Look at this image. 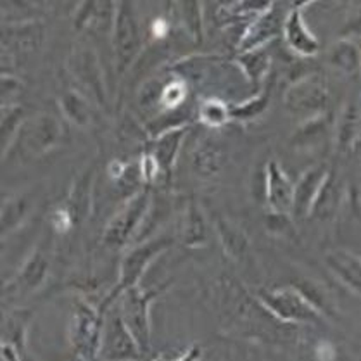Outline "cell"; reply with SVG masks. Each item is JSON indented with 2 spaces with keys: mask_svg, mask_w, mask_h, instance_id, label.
<instances>
[{
  "mask_svg": "<svg viewBox=\"0 0 361 361\" xmlns=\"http://www.w3.org/2000/svg\"><path fill=\"white\" fill-rule=\"evenodd\" d=\"M171 245V239L166 235H157L137 242L133 247H130L125 252L120 263V275H118L116 286L113 287L111 294L104 299L102 305L99 306L104 313L109 308L113 302H116L126 290L133 289V287L140 286V280L147 274L151 264L166 251Z\"/></svg>",
  "mask_w": 361,
  "mask_h": 361,
  "instance_id": "1",
  "label": "cell"
},
{
  "mask_svg": "<svg viewBox=\"0 0 361 361\" xmlns=\"http://www.w3.org/2000/svg\"><path fill=\"white\" fill-rule=\"evenodd\" d=\"M256 299L261 308L283 324H317L325 318L308 295L293 286L259 289Z\"/></svg>",
  "mask_w": 361,
  "mask_h": 361,
  "instance_id": "2",
  "label": "cell"
},
{
  "mask_svg": "<svg viewBox=\"0 0 361 361\" xmlns=\"http://www.w3.org/2000/svg\"><path fill=\"white\" fill-rule=\"evenodd\" d=\"M152 204H154V199L149 187L133 192L128 201L107 221L102 232L104 244L107 247L120 249L128 245L135 237H140L142 226L147 221Z\"/></svg>",
  "mask_w": 361,
  "mask_h": 361,
  "instance_id": "3",
  "label": "cell"
},
{
  "mask_svg": "<svg viewBox=\"0 0 361 361\" xmlns=\"http://www.w3.org/2000/svg\"><path fill=\"white\" fill-rule=\"evenodd\" d=\"M170 289V283H161L156 287L137 286L126 290L118 301H120L121 318L125 320L126 327L133 334L135 341L140 345L142 353L149 355L152 345V325H151V305L159 295H163Z\"/></svg>",
  "mask_w": 361,
  "mask_h": 361,
  "instance_id": "4",
  "label": "cell"
},
{
  "mask_svg": "<svg viewBox=\"0 0 361 361\" xmlns=\"http://www.w3.org/2000/svg\"><path fill=\"white\" fill-rule=\"evenodd\" d=\"M69 73L82 88V94L90 102L107 109L109 92H107L106 73H104L101 56L95 47L88 44H78L69 54Z\"/></svg>",
  "mask_w": 361,
  "mask_h": 361,
  "instance_id": "5",
  "label": "cell"
},
{
  "mask_svg": "<svg viewBox=\"0 0 361 361\" xmlns=\"http://www.w3.org/2000/svg\"><path fill=\"white\" fill-rule=\"evenodd\" d=\"M104 317L101 308H95L87 299L75 302L71 322V348L80 361H94L99 358L102 344Z\"/></svg>",
  "mask_w": 361,
  "mask_h": 361,
  "instance_id": "6",
  "label": "cell"
},
{
  "mask_svg": "<svg viewBox=\"0 0 361 361\" xmlns=\"http://www.w3.org/2000/svg\"><path fill=\"white\" fill-rule=\"evenodd\" d=\"M283 104L290 113L306 120L327 114L330 104V92L324 76L305 75L287 87L283 94Z\"/></svg>",
  "mask_w": 361,
  "mask_h": 361,
  "instance_id": "7",
  "label": "cell"
},
{
  "mask_svg": "<svg viewBox=\"0 0 361 361\" xmlns=\"http://www.w3.org/2000/svg\"><path fill=\"white\" fill-rule=\"evenodd\" d=\"M142 47L140 23L135 7L130 2H118L113 23V49L118 71L125 73L137 59Z\"/></svg>",
  "mask_w": 361,
  "mask_h": 361,
  "instance_id": "8",
  "label": "cell"
},
{
  "mask_svg": "<svg viewBox=\"0 0 361 361\" xmlns=\"http://www.w3.org/2000/svg\"><path fill=\"white\" fill-rule=\"evenodd\" d=\"M142 356H144V353H142L133 334L126 327L120 311L111 314L104 322L99 358H102L104 361H140Z\"/></svg>",
  "mask_w": 361,
  "mask_h": 361,
  "instance_id": "9",
  "label": "cell"
},
{
  "mask_svg": "<svg viewBox=\"0 0 361 361\" xmlns=\"http://www.w3.org/2000/svg\"><path fill=\"white\" fill-rule=\"evenodd\" d=\"M63 123L54 114L38 113L30 120H26L25 126L19 132L18 140H21V145L30 154L42 156L56 149L63 140Z\"/></svg>",
  "mask_w": 361,
  "mask_h": 361,
  "instance_id": "10",
  "label": "cell"
},
{
  "mask_svg": "<svg viewBox=\"0 0 361 361\" xmlns=\"http://www.w3.org/2000/svg\"><path fill=\"white\" fill-rule=\"evenodd\" d=\"M49 271H51V258L45 249L35 247L23 261L14 279L4 283V299L26 298L33 294L44 286Z\"/></svg>",
  "mask_w": 361,
  "mask_h": 361,
  "instance_id": "11",
  "label": "cell"
},
{
  "mask_svg": "<svg viewBox=\"0 0 361 361\" xmlns=\"http://www.w3.org/2000/svg\"><path fill=\"white\" fill-rule=\"evenodd\" d=\"M45 25L37 19L19 21L4 26L2 52L4 57H28L44 45Z\"/></svg>",
  "mask_w": 361,
  "mask_h": 361,
  "instance_id": "12",
  "label": "cell"
},
{
  "mask_svg": "<svg viewBox=\"0 0 361 361\" xmlns=\"http://www.w3.org/2000/svg\"><path fill=\"white\" fill-rule=\"evenodd\" d=\"M286 16L287 13H283L282 6H276L275 2H270V6L252 19L251 25L247 26L237 51L249 52L264 49V45L270 44L274 38L279 37V33H282Z\"/></svg>",
  "mask_w": 361,
  "mask_h": 361,
  "instance_id": "13",
  "label": "cell"
},
{
  "mask_svg": "<svg viewBox=\"0 0 361 361\" xmlns=\"http://www.w3.org/2000/svg\"><path fill=\"white\" fill-rule=\"evenodd\" d=\"M264 201L275 214L293 216L294 182L280 163L271 159L264 168Z\"/></svg>",
  "mask_w": 361,
  "mask_h": 361,
  "instance_id": "14",
  "label": "cell"
},
{
  "mask_svg": "<svg viewBox=\"0 0 361 361\" xmlns=\"http://www.w3.org/2000/svg\"><path fill=\"white\" fill-rule=\"evenodd\" d=\"M305 6V2H299L290 7L286 16V23H283L282 35L287 47L294 54L301 57H313L320 51V40L306 25L305 16H302Z\"/></svg>",
  "mask_w": 361,
  "mask_h": 361,
  "instance_id": "15",
  "label": "cell"
},
{
  "mask_svg": "<svg viewBox=\"0 0 361 361\" xmlns=\"http://www.w3.org/2000/svg\"><path fill=\"white\" fill-rule=\"evenodd\" d=\"M330 168L327 164H318V166L310 168L299 176L298 182L294 183V206L293 216L295 218H310L311 209H313L314 201L318 197L322 185L327 180Z\"/></svg>",
  "mask_w": 361,
  "mask_h": 361,
  "instance_id": "16",
  "label": "cell"
},
{
  "mask_svg": "<svg viewBox=\"0 0 361 361\" xmlns=\"http://www.w3.org/2000/svg\"><path fill=\"white\" fill-rule=\"evenodd\" d=\"M324 263L337 282L361 298V258L358 255L345 249H334L325 252Z\"/></svg>",
  "mask_w": 361,
  "mask_h": 361,
  "instance_id": "17",
  "label": "cell"
},
{
  "mask_svg": "<svg viewBox=\"0 0 361 361\" xmlns=\"http://www.w3.org/2000/svg\"><path fill=\"white\" fill-rule=\"evenodd\" d=\"M94 183H95V166L88 164L80 171V175L73 180L69 189L68 199L63 202L71 213L75 225L87 220L92 211V199H94Z\"/></svg>",
  "mask_w": 361,
  "mask_h": 361,
  "instance_id": "18",
  "label": "cell"
},
{
  "mask_svg": "<svg viewBox=\"0 0 361 361\" xmlns=\"http://www.w3.org/2000/svg\"><path fill=\"white\" fill-rule=\"evenodd\" d=\"M187 133H189V126L180 125L152 138V147L149 152L156 157L163 175H171L176 159H178L180 149H182L183 138H185Z\"/></svg>",
  "mask_w": 361,
  "mask_h": 361,
  "instance_id": "19",
  "label": "cell"
},
{
  "mask_svg": "<svg viewBox=\"0 0 361 361\" xmlns=\"http://www.w3.org/2000/svg\"><path fill=\"white\" fill-rule=\"evenodd\" d=\"M35 206V195L32 192L9 195L4 199L0 221H2V239H9L14 232H18L32 214Z\"/></svg>",
  "mask_w": 361,
  "mask_h": 361,
  "instance_id": "20",
  "label": "cell"
},
{
  "mask_svg": "<svg viewBox=\"0 0 361 361\" xmlns=\"http://www.w3.org/2000/svg\"><path fill=\"white\" fill-rule=\"evenodd\" d=\"M343 201V183H341L339 175L330 170L327 180L322 185L318 197L314 201L313 209H311L310 218L317 221H330L336 218L337 211Z\"/></svg>",
  "mask_w": 361,
  "mask_h": 361,
  "instance_id": "21",
  "label": "cell"
},
{
  "mask_svg": "<svg viewBox=\"0 0 361 361\" xmlns=\"http://www.w3.org/2000/svg\"><path fill=\"white\" fill-rule=\"evenodd\" d=\"M361 133V109L355 102L345 104L334 130V140L339 152H349L358 144Z\"/></svg>",
  "mask_w": 361,
  "mask_h": 361,
  "instance_id": "22",
  "label": "cell"
},
{
  "mask_svg": "<svg viewBox=\"0 0 361 361\" xmlns=\"http://www.w3.org/2000/svg\"><path fill=\"white\" fill-rule=\"evenodd\" d=\"M330 66L349 78H361V49L358 40L343 38L330 47L327 54Z\"/></svg>",
  "mask_w": 361,
  "mask_h": 361,
  "instance_id": "23",
  "label": "cell"
},
{
  "mask_svg": "<svg viewBox=\"0 0 361 361\" xmlns=\"http://www.w3.org/2000/svg\"><path fill=\"white\" fill-rule=\"evenodd\" d=\"M180 239L190 249H197L206 245L207 242V226L204 214L195 201H190L185 207L180 225Z\"/></svg>",
  "mask_w": 361,
  "mask_h": 361,
  "instance_id": "24",
  "label": "cell"
},
{
  "mask_svg": "<svg viewBox=\"0 0 361 361\" xmlns=\"http://www.w3.org/2000/svg\"><path fill=\"white\" fill-rule=\"evenodd\" d=\"M59 109L63 116L78 128H87L94 121L92 104L80 90H66L59 97Z\"/></svg>",
  "mask_w": 361,
  "mask_h": 361,
  "instance_id": "25",
  "label": "cell"
},
{
  "mask_svg": "<svg viewBox=\"0 0 361 361\" xmlns=\"http://www.w3.org/2000/svg\"><path fill=\"white\" fill-rule=\"evenodd\" d=\"M114 13H116V4L111 2H87L80 4L75 13V28L87 30L90 26H111L113 28Z\"/></svg>",
  "mask_w": 361,
  "mask_h": 361,
  "instance_id": "26",
  "label": "cell"
},
{
  "mask_svg": "<svg viewBox=\"0 0 361 361\" xmlns=\"http://www.w3.org/2000/svg\"><path fill=\"white\" fill-rule=\"evenodd\" d=\"M225 161V152L213 138L201 142L192 154V168L201 176H213L221 170Z\"/></svg>",
  "mask_w": 361,
  "mask_h": 361,
  "instance_id": "27",
  "label": "cell"
},
{
  "mask_svg": "<svg viewBox=\"0 0 361 361\" xmlns=\"http://www.w3.org/2000/svg\"><path fill=\"white\" fill-rule=\"evenodd\" d=\"M32 320V311L30 310H13L6 314L2 325V343L13 344L25 355L26 337H28V325Z\"/></svg>",
  "mask_w": 361,
  "mask_h": 361,
  "instance_id": "28",
  "label": "cell"
},
{
  "mask_svg": "<svg viewBox=\"0 0 361 361\" xmlns=\"http://www.w3.org/2000/svg\"><path fill=\"white\" fill-rule=\"evenodd\" d=\"M25 109L16 102L2 104V157L9 156L11 149L16 145L19 132L25 126Z\"/></svg>",
  "mask_w": 361,
  "mask_h": 361,
  "instance_id": "29",
  "label": "cell"
},
{
  "mask_svg": "<svg viewBox=\"0 0 361 361\" xmlns=\"http://www.w3.org/2000/svg\"><path fill=\"white\" fill-rule=\"evenodd\" d=\"M237 66L244 73L245 78L252 83V85H261L264 76L268 75L271 66V56L267 52V49H258V51L239 52L235 59Z\"/></svg>",
  "mask_w": 361,
  "mask_h": 361,
  "instance_id": "30",
  "label": "cell"
},
{
  "mask_svg": "<svg viewBox=\"0 0 361 361\" xmlns=\"http://www.w3.org/2000/svg\"><path fill=\"white\" fill-rule=\"evenodd\" d=\"M214 230H216L221 245H224L225 252L230 258L239 259L244 256V252L247 251L249 242L239 226H235L225 218H216L214 220Z\"/></svg>",
  "mask_w": 361,
  "mask_h": 361,
  "instance_id": "31",
  "label": "cell"
},
{
  "mask_svg": "<svg viewBox=\"0 0 361 361\" xmlns=\"http://www.w3.org/2000/svg\"><path fill=\"white\" fill-rule=\"evenodd\" d=\"M173 11L180 16L185 32L194 38L197 44H201L204 37V19H202V6L197 2H182L175 4Z\"/></svg>",
  "mask_w": 361,
  "mask_h": 361,
  "instance_id": "32",
  "label": "cell"
},
{
  "mask_svg": "<svg viewBox=\"0 0 361 361\" xmlns=\"http://www.w3.org/2000/svg\"><path fill=\"white\" fill-rule=\"evenodd\" d=\"M199 120L209 128H221L226 123L232 121L230 118V107L220 99H204L199 104Z\"/></svg>",
  "mask_w": 361,
  "mask_h": 361,
  "instance_id": "33",
  "label": "cell"
},
{
  "mask_svg": "<svg viewBox=\"0 0 361 361\" xmlns=\"http://www.w3.org/2000/svg\"><path fill=\"white\" fill-rule=\"evenodd\" d=\"M268 104H270V90L267 88V90H261L255 97L230 107V118L239 121L255 120V118H258L259 114L267 111Z\"/></svg>",
  "mask_w": 361,
  "mask_h": 361,
  "instance_id": "34",
  "label": "cell"
},
{
  "mask_svg": "<svg viewBox=\"0 0 361 361\" xmlns=\"http://www.w3.org/2000/svg\"><path fill=\"white\" fill-rule=\"evenodd\" d=\"M329 126L327 114H320V116L306 120L305 125L295 133L294 142H298V144H317L318 140H324L327 135Z\"/></svg>",
  "mask_w": 361,
  "mask_h": 361,
  "instance_id": "35",
  "label": "cell"
},
{
  "mask_svg": "<svg viewBox=\"0 0 361 361\" xmlns=\"http://www.w3.org/2000/svg\"><path fill=\"white\" fill-rule=\"evenodd\" d=\"M138 173H140L142 182L149 187L152 182H154V180H157V176H159L163 171H161L156 157L147 151V152H144L140 157V163H138Z\"/></svg>",
  "mask_w": 361,
  "mask_h": 361,
  "instance_id": "36",
  "label": "cell"
},
{
  "mask_svg": "<svg viewBox=\"0 0 361 361\" xmlns=\"http://www.w3.org/2000/svg\"><path fill=\"white\" fill-rule=\"evenodd\" d=\"M51 225L56 230V233H61V235L68 233L75 226V220H73L71 213H69L66 206L61 204L54 207V211L51 213Z\"/></svg>",
  "mask_w": 361,
  "mask_h": 361,
  "instance_id": "37",
  "label": "cell"
},
{
  "mask_svg": "<svg viewBox=\"0 0 361 361\" xmlns=\"http://www.w3.org/2000/svg\"><path fill=\"white\" fill-rule=\"evenodd\" d=\"M23 88V83L21 80L16 78L14 75H11L9 71H4L2 75V99H4V104H13L16 102L14 99H16V95L21 92Z\"/></svg>",
  "mask_w": 361,
  "mask_h": 361,
  "instance_id": "38",
  "label": "cell"
},
{
  "mask_svg": "<svg viewBox=\"0 0 361 361\" xmlns=\"http://www.w3.org/2000/svg\"><path fill=\"white\" fill-rule=\"evenodd\" d=\"M25 355L13 344L2 343V361H23Z\"/></svg>",
  "mask_w": 361,
  "mask_h": 361,
  "instance_id": "39",
  "label": "cell"
},
{
  "mask_svg": "<svg viewBox=\"0 0 361 361\" xmlns=\"http://www.w3.org/2000/svg\"><path fill=\"white\" fill-rule=\"evenodd\" d=\"M201 358V349H199V345H192L189 351L183 355V358L176 360V361H197Z\"/></svg>",
  "mask_w": 361,
  "mask_h": 361,
  "instance_id": "40",
  "label": "cell"
},
{
  "mask_svg": "<svg viewBox=\"0 0 361 361\" xmlns=\"http://www.w3.org/2000/svg\"><path fill=\"white\" fill-rule=\"evenodd\" d=\"M152 361H164V360H161V358H156V360H152Z\"/></svg>",
  "mask_w": 361,
  "mask_h": 361,
  "instance_id": "41",
  "label": "cell"
},
{
  "mask_svg": "<svg viewBox=\"0 0 361 361\" xmlns=\"http://www.w3.org/2000/svg\"><path fill=\"white\" fill-rule=\"evenodd\" d=\"M358 45H360V49H361V37H360V40H358Z\"/></svg>",
  "mask_w": 361,
  "mask_h": 361,
  "instance_id": "42",
  "label": "cell"
}]
</instances>
